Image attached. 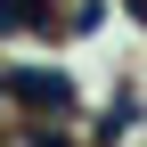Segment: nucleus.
I'll return each mask as SVG.
<instances>
[{
	"label": "nucleus",
	"instance_id": "nucleus-1",
	"mask_svg": "<svg viewBox=\"0 0 147 147\" xmlns=\"http://www.w3.org/2000/svg\"><path fill=\"white\" fill-rule=\"evenodd\" d=\"M16 98H25V106H49V115H65V106H74V90H65V74H16Z\"/></svg>",
	"mask_w": 147,
	"mask_h": 147
},
{
	"label": "nucleus",
	"instance_id": "nucleus-2",
	"mask_svg": "<svg viewBox=\"0 0 147 147\" xmlns=\"http://www.w3.org/2000/svg\"><path fill=\"white\" fill-rule=\"evenodd\" d=\"M49 8H57V0H0V33H33V25H49Z\"/></svg>",
	"mask_w": 147,
	"mask_h": 147
}]
</instances>
